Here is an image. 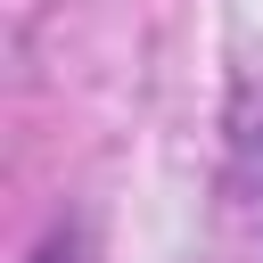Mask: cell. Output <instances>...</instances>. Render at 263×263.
I'll return each mask as SVG.
<instances>
[{"instance_id": "7a4b0ae2", "label": "cell", "mask_w": 263, "mask_h": 263, "mask_svg": "<svg viewBox=\"0 0 263 263\" xmlns=\"http://www.w3.org/2000/svg\"><path fill=\"white\" fill-rule=\"evenodd\" d=\"M41 263H74V238H66V230H58V238H49V247H41Z\"/></svg>"}, {"instance_id": "6da1fadb", "label": "cell", "mask_w": 263, "mask_h": 263, "mask_svg": "<svg viewBox=\"0 0 263 263\" xmlns=\"http://www.w3.org/2000/svg\"><path fill=\"white\" fill-rule=\"evenodd\" d=\"M247 181H255V197H247V205H255V222H263V123L247 132Z\"/></svg>"}]
</instances>
